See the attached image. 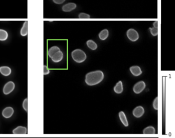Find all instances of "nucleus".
Listing matches in <instances>:
<instances>
[{
    "label": "nucleus",
    "instance_id": "nucleus-19",
    "mask_svg": "<svg viewBox=\"0 0 175 138\" xmlns=\"http://www.w3.org/2000/svg\"><path fill=\"white\" fill-rule=\"evenodd\" d=\"M60 50L58 46H53L48 50V55L49 57L51 58L57 52Z\"/></svg>",
    "mask_w": 175,
    "mask_h": 138
},
{
    "label": "nucleus",
    "instance_id": "nucleus-17",
    "mask_svg": "<svg viewBox=\"0 0 175 138\" xmlns=\"http://www.w3.org/2000/svg\"><path fill=\"white\" fill-rule=\"evenodd\" d=\"M28 34V22H25L23 26L21 28L20 34L22 37H26Z\"/></svg>",
    "mask_w": 175,
    "mask_h": 138
},
{
    "label": "nucleus",
    "instance_id": "nucleus-13",
    "mask_svg": "<svg viewBox=\"0 0 175 138\" xmlns=\"http://www.w3.org/2000/svg\"><path fill=\"white\" fill-rule=\"evenodd\" d=\"M114 91L118 94H120L122 93L123 91V87L122 82L121 81H119L116 84L115 86L114 87Z\"/></svg>",
    "mask_w": 175,
    "mask_h": 138
},
{
    "label": "nucleus",
    "instance_id": "nucleus-11",
    "mask_svg": "<svg viewBox=\"0 0 175 138\" xmlns=\"http://www.w3.org/2000/svg\"><path fill=\"white\" fill-rule=\"evenodd\" d=\"M27 131V129L26 128L23 127V126H18L13 130L12 133L16 135L17 134L25 135V134H26Z\"/></svg>",
    "mask_w": 175,
    "mask_h": 138
},
{
    "label": "nucleus",
    "instance_id": "nucleus-5",
    "mask_svg": "<svg viewBox=\"0 0 175 138\" xmlns=\"http://www.w3.org/2000/svg\"><path fill=\"white\" fill-rule=\"evenodd\" d=\"M77 7V5L73 2H69L63 5L62 7V10L64 12H70L75 10Z\"/></svg>",
    "mask_w": 175,
    "mask_h": 138
},
{
    "label": "nucleus",
    "instance_id": "nucleus-14",
    "mask_svg": "<svg viewBox=\"0 0 175 138\" xmlns=\"http://www.w3.org/2000/svg\"><path fill=\"white\" fill-rule=\"evenodd\" d=\"M119 117L120 120L121 121V122L122 123V124L124 125V126L127 127L128 126V122L126 115H125L124 112L121 111V112H119Z\"/></svg>",
    "mask_w": 175,
    "mask_h": 138
},
{
    "label": "nucleus",
    "instance_id": "nucleus-26",
    "mask_svg": "<svg viewBox=\"0 0 175 138\" xmlns=\"http://www.w3.org/2000/svg\"><path fill=\"white\" fill-rule=\"evenodd\" d=\"M50 73V71H49V69L48 68V66L44 65V75H48V74Z\"/></svg>",
    "mask_w": 175,
    "mask_h": 138
},
{
    "label": "nucleus",
    "instance_id": "nucleus-1",
    "mask_svg": "<svg viewBox=\"0 0 175 138\" xmlns=\"http://www.w3.org/2000/svg\"><path fill=\"white\" fill-rule=\"evenodd\" d=\"M104 75L101 70L89 72L85 76V82L88 86H94L100 84L103 80Z\"/></svg>",
    "mask_w": 175,
    "mask_h": 138
},
{
    "label": "nucleus",
    "instance_id": "nucleus-22",
    "mask_svg": "<svg viewBox=\"0 0 175 138\" xmlns=\"http://www.w3.org/2000/svg\"><path fill=\"white\" fill-rule=\"evenodd\" d=\"M150 32H151V34L153 36V37H156L158 35V28H155V27H152V28H149Z\"/></svg>",
    "mask_w": 175,
    "mask_h": 138
},
{
    "label": "nucleus",
    "instance_id": "nucleus-24",
    "mask_svg": "<svg viewBox=\"0 0 175 138\" xmlns=\"http://www.w3.org/2000/svg\"><path fill=\"white\" fill-rule=\"evenodd\" d=\"M23 107L26 112L28 111V99L27 98L25 99L23 101Z\"/></svg>",
    "mask_w": 175,
    "mask_h": 138
},
{
    "label": "nucleus",
    "instance_id": "nucleus-8",
    "mask_svg": "<svg viewBox=\"0 0 175 138\" xmlns=\"http://www.w3.org/2000/svg\"><path fill=\"white\" fill-rule=\"evenodd\" d=\"M14 113V110L12 107H8L4 109L2 111V115L5 118L8 119L11 118Z\"/></svg>",
    "mask_w": 175,
    "mask_h": 138
},
{
    "label": "nucleus",
    "instance_id": "nucleus-6",
    "mask_svg": "<svg viewBox=\"0 0 175 138\" xmlns=\"http://www.w3.org/2000/svg\"><path fill=\"white\" fill-rule=\"evenodd\" d=\"M15 87L14 83L12 81H9L7 82L4 87L3 93L5 95H8L14 91Z\"/></svg>",
    "mask_w": 175,
    "mask_h": 138
},
{
    "label": "nucleus",
    "instance_id": "nucleus-9",
    "mask_svg": "<svg viewBox=\"0 0 175 138\" xmlns=\"http://www.w3.org/2000/svg\"><path fill=\"white\" fill-rule=\"evenodd\" d=\"M63 56H64V55H63V53L62 52V51L59 50L58 52H57L51 57V59L53 62H54L55 63H59V62L61 61L62 60H63Z\"/></svg>",
    "mask_w": 175,
    "mask_h": 138
},
{
    "label": "nucleus",
    "instance_id": "nucleus-10",
    "mask_svg": "<svg viewBox=\"0 0 175 138\" xmlns=\"http://www.w3.org/2000/svg\"><path fill=\"white\" fill-rule=\"evenodd\" d=\"M130 71L131 73L135 76H138L142 73V70L138 66H133L130 67Z\"/></svg>",
    "mask_w": 175,
    "mask_h": 138
},
{
    "label": "nucleus",
    "instance_id": "nucleus-16",
    "mask_svg": "<svg viewBox=\"0 0 175 138\" xmlns=\"http://www.w3.org/2000/svg\"><path fill=\"white\" fill-rule=\"evenodd\" d=\"M86 45L89 49L93 51H95L98 48V45L94 40H89L86 41Z\"/></svg>",
    "mask_w": 175,
    "mask_h": 138
},
{
    "label": "nucleus",
    "instance_id": "nucleus-4",
    "mask_svg": "<svg viewBox=\"0 0 175 138\" xmlns=\"http://www.w3.org/2000/svg\"><path fill=\"white\" fill-rule=\"evenodd\" d=\"M146 87V84L143 81L137 82L133 87V91L136 94H139L143 91Z\"/></svg>",
    "mask_w": 175,
    "mask_h": 138
},
{
    "label": "nucleus",
    "instance_id": "nucleus-7",
    "mask_svg": "<svg viewBox=\"0 0 175 138\" xmlns=\"http://www.w3.org/2000/svg\"><path fill=\"white\" fill-rule=\"evenodd\" d=\"M144 109L142 106H138L136 107L133 110V115L134 117L137 118L142 117L144 114Z\"/></svg>",
    "mask_w": 175,
    "mask_h": 138
},
{
    "label": "nucleus",
    "instance_id": "nucleus-2",
    "mask_svg": "<svg viewBox=\"0 0 175 138\" xmlns=\"http://www.w3.org/2000/svg\"><path fill=\"white\" fill-rule=\"evenodd\" d=\"M71 56L74 61L77 63H82L87 58V55L85 52L80 49H75L72 51Z\"/></svg>",
    "mask_w": 175,
    "mask_h": 138
},
{
    "label": "nucleus",
    "instance_id": "nucleus-20",
    "mask_svg": "<svg viewBox=\"0 0 175 138\" xmlns=\"http://www.w3.org/2000/svg\"><path fill=\"white\" fill-rule=\"evenodd\" d=\"M8 33L6 30L0 29V41H5L8 39Z\"/></svg>",
    "mask_w": 175,
    "mask_h": 138
},
{
    "label": "nucleus",
    "instance_id": "nucleus-12",
    "mask_svg": "<svg viewBox=\"0 0 175 138\" xmlns=\"http://www.w3.org/2000/svg\"><path fill=\"white\" fill-rule=\"evenodd\" d=\"M98 36L100 40H106L109 36V30L107 29H104L99 32Z\"/></svg>",
    "mask_w": 175,
    "mask_h": 138
},
{
    "label": "nucleus",
    "instance_id": "nucleus-18",
    "mask_svg": "<svg viewBox=\"0 0 175 138\" xmlns=\"http://www.w3.org/2000/svg\"><path fill=\"white\" fill-rule=\"evenodd\" d=\"M156 133V129L153 126H148L145 128L143 131V134H155Z\"/></svg>",
    "mask_w": 175,
    "mask_h": 138
},
{
    "label": "nucleus",
    "instance_id": "nucleus-23",
    "mask_svg": "<svg viewBox=\"0 0 175 138\" xmlns=\"http://www.w3.org/2000/svg\"><path fill=\"white\" fill-rule=\"evenodd\" d=\"M152 107L155 110H158V98L156 97L152 102Z\"/></svg>",
    "mask_w": 175,
    "mask_h": 138
},
{
    "label": "nucleus",
    "instance_id": "nucleus-25",
    "mask_svg": "<svg viewBox=\"0 0 175 138\" xmlns=\"http://www.w3.org/2000/svg\"><path fill=\"white\" fill-rule=\"evenodd\" d=\"M65 1H66V0H53V2L57 5L63 4Z\"/></svg>",
    "mask_w": 175,
    "mask_h": 138
},
{
    "label": "nucleus",
    "instance_id": "nucleus-27",
    "mask_svg": "<svg viewBox=\"0 0 175 138\" xmlns=\"http://www.w3.org/2000/svg\"><path fill=\"white\" fill-rule=\"evenodd\" d=\"M153 27H155V28H158V22L157 21H155L154 23H153Z\"/></svg>",
    "mask_w": 175,
    "mask_h": 138
},
{
    "label": "nucleus",
    "instance_id": "nucleus-21",
    "mask_svg": "<svg viewBox=\"0 0 175 138\" xmlns=\"http://www.w3.org/2000/svg\"><path fill=\"white\" fill-rule=\"evenodd\" d=\"M78 18L79 19H88L91 18V16L89 14L85 13V12H81L78 15Z\"/></svg>",
    "mask_w": 175,
    "mask_h": 138
},
{
    "label": "nucleus",
    "instance_id": "nucleus-15",
    "mask_svg": "<svg viewBox=\"0 0 175 138\" xmlns=\"http://www.w3.org/2000/svg\"><path fill=\"white\" fill-rule=\"evenodd\" d=\"M0 73L4 76H7L11 75V70L9 66H1L0 67Z\"/></svg>",
    "mask_w": 175,
    "mask_h": 138
},
{
    "label": "nucleus",
    "instance_id": "nucleus-3",
    "mask_svg": "<svg viewBox=\"0 0 175 138\" xmlns=\"http://www.w3.org/2000/svg\"><path fill=\"white\" fill-rule=\"evenodd\" d=\"M126 36L129 40L133 42H135L139 39V34L138 31L135 29L130 28L127 30Z\"/></svg>",
    "mask_w": 175,
    "mask_h": 138
}]
</instances>
